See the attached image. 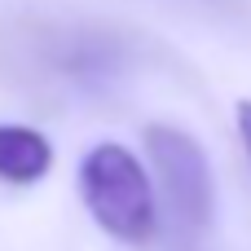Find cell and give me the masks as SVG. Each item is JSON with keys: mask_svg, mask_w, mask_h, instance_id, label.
<instances>
[{"mask_svg": "<svg viewBox=\"0 0 251 251\" xmlns=\"http://www.w3.org/2000/svg\"><path fill=\"white\" fill-rule=\"evenodd\" d=\"M234 124H238V137H243V150H247V163H251V97H243L234 106Z\"/></svg>", "mask_w": 251, "mask_h": 251, "instance_id": "4", "label": "cell"}, {"mask_svg": "<svg viewBox=\"0 0 251 251\" xmlns=\"http://www.w3.org/2000/svg\"><path fill=\"white\" fill-rule=\"evenodd\" d=\"M146 154L159 176V190L185 234H203L212 225L216 207V185H212V163L203 146L176 128V124H150L146 128Z\"/></svg>", "mask_w": 251, "mask_h": 251, "instance_id": "2", "label": "cell"}, {"mask_svg": "<svg viewBox=\"0 0 251 251\" xmlns=\"http://www.w3.org/2000/svg\"><path fill=\"white\" fill-rule=\"evenodd\" d=\"M79 199L101 234L128 247H150L159 234L154 185L141 159L119 141H97L79 159Z\"/></svg>", "mask_w": 251, "mask_h": 251, "instance_id": "1", "label": "cell"}, {"mask_svg": "<svg viewBox=\"0 0 251 251\" xmlns=\"http://www.w3.org/2000/svg\"><path fill=\"white\" fill-rule=\"evenodd\" d=\"M53 168V141L26 124H0V181L4 185H35Z\"/></svg>", "mask_w": 251, "mask_h": 251, "instance_id": "3", "label": "cell"}]
</instances>
